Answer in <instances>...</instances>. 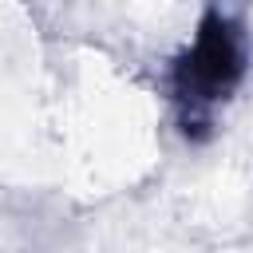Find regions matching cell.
<instances>
[{
    "label": "cell",
    "instance_id": "cell-1",
    "mask_svg": "<svg viewBox=\"0 0 253 253\" xmlns=\"http://www.w3.org/2000/svg\"><path fill=\"white\" fill-rule=\"evenodd\" d=\"M245 75V36L241 24L229 20L225 12H206L190 47L178 55L174 75H170V91L182 115L186 134L210 126L213 107L221 99H229V91L241 83Z\"/></svg>",
    "mask_w": 253,
    "mask_h": 253
}]
</instances>
